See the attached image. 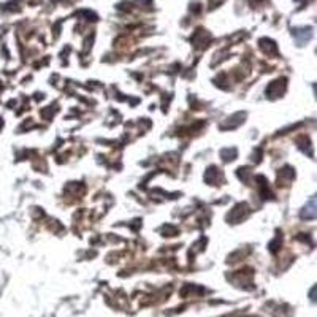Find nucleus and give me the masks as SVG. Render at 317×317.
<instances>
[]
</instances>
